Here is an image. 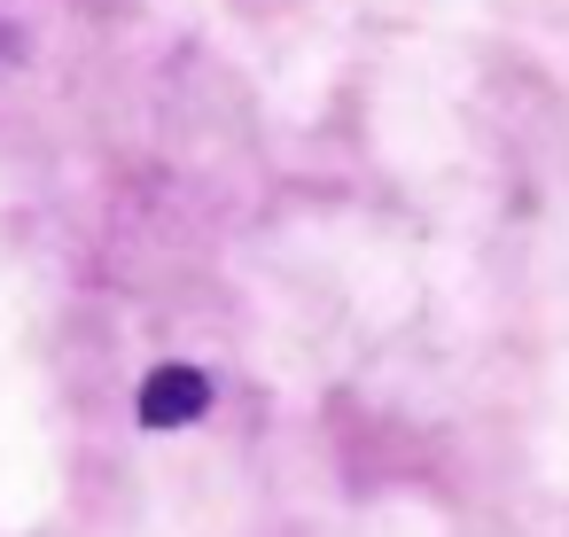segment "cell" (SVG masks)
Returning a JSON list of instances; mask_svg holds the SVG:
<instances>
[{"label": "cell", "instance_id": "6da1fadb", "mask_svg": "<svg viewBox=\"0 0 569 537\" xmlns=\"http://www.w3.org/2000/svg\"><path fill=\"white\" fill-rule=\"evenodd\" d=\"M203 405H211V382H203V366H157V374L141 382V397H133L141 428H188Z\"/></svg>", "mask_w": 569, "mask_h": 537}]
</instances>
